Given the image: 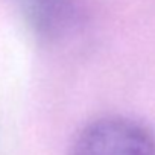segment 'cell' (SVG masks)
Masks as SVG:
<instances>
[{
  "instance_id": "6da1fadb",
  "label": "cell",
  "mask_w": 155,
  "mask_h": 155,
  "mask_svg": "<svg viewBox=\"0 0 155 155\" xmlns=\"http://www.w3.org/2000/svg\"><path fill=\"white\" fill-rule=\"evenodd\" d=\"M70 155H155V134L129 117H101L79 131Z\"/></svg>"
}]
</instances>
